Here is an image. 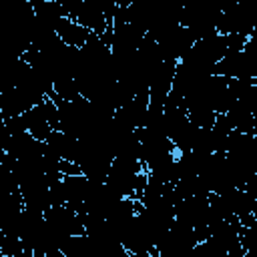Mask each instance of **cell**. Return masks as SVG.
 Returning <instances> with one entry per match:
<instances>
[{
  "label": "cell",
  "mask_w": 257,
  "mask_h": 257,
  "mask_svg": "<svg viewBox=\"0 0 257 257\" xmlns=\"http://www.w3.org/2000/svg\"><path fill=\"white\" fill-rule=\"evenodd\" d=\"M54 32H56V36H58L64 44L74 46V48H80V46L88 40V36H90V30H88L86 26H82V24L70 20L68 16H62V18L58 20V24L54 26Z\"/></svg>",
  "instance_id": "cell-1"
}]
</instances>
